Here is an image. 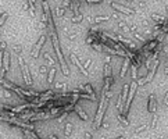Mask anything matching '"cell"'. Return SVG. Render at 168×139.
Segmentation results:
<instances>
[{
	"instance_id": "cell-1",
	"label": "cell",
	"mask_w": 168,
	"mask_h": 139,
	"mask_svg": "<svg viewBox=\"0 0 168 139\" xmlns=\"http://www.w3.org/2000/svg\"><path fill=\"white\" fill-rule=\"evenodd\" d=\"M50 39H52V45H53V50L56 53V57H57V61L60 63V67H61V72H63L64 77H68L69 75V67L65 61V57L63 54V50L60 48V40L57 38V33L52 32L50 33Z\"/></svg>"
},
{
	"instance_id": "cell-2",
	"label": "cell",
	"mask_w": 168,
	"mask_h": 139,
	"mask_svg": "<svg viewBox=\"0 0 168 139\" xmlns=\"http://www.w3.org/2000/svg\"><path fill=\"white\" fill-rule=\"evenodd\" d=\"M106 100H107V97H106V93L101 91V95L99 97V106H97V113H96V117L93 120V129H99L101 127V124H103V120H104V104H106Z\"/></svg>"
},
{
	"instance_id": "cell-3",
	"label": "cell",
	"mask_w": 168,
	"mask_h": 139,
	"mask_svg": "<svg viewBox=\"0 0 168 139\" xmlns=\"http://www.w3.org/2000/svg\"><path fill=\"white\" fill-rule=\"evenodd\" d=\"M18 65H20V70H21V74H22V79L25 82L28 86H31L33 84V81H32V77H31V71H29V65L25 63V60L24 57H18Z\"/></svg>"
},
{
	"instance_id": "cell-4",
	"label": "cell",
	"mask_w": 168,
	"mask_h": 139,
	"mask_svg": "<svg viewBox=\"0 0 168 139\" xmlns=\"http://www.w3.org/2000/svg\"><path fill=\"white\" fill-rule=\"evenodd\" d=\"M110 7L114 11L120 13V14H129V16H132V14L136 13V10H133V9H131V7H125V6H122L121 3H117V1H111Z\"/></svg>"
},
{
	"instance_id": "cell-5",
	"label": "cell",
	"mask_w": 168,
	"mask_h": 139,
	"mask_svg": "<svg viewBox=\"0 0 168 139\" xmlns=\"http://www.w3.org/2000/svg\"><path fill=\"white\" fill-rule=\"evenodd\" d=\"M11 56L7 50H1V74L4 75L9 70H10V63H11Z\"/></svg>"
},
{
	"instance_id": "cell-6",
	"label": "cell",
	"mask_w": 168,
	"mask_h": 139,
	"mask_svg": "<svg viewBox=\"0 0 168 139\" xmlns=\"http://www.w3.org/2000/svg\"><path fill=\"white\" fill-rule=\"evenodd\" d=\"M68 57L71 59V61H72V64L79 70V72H81V74L84 75V77H89V71H88V70H86V68L84 67V65H82V63L79 61V59L77 57V56H75V54L69 52V56H68Z\"/></svg>"
},
{
	"instance_id": "cell-7",
	"label": "cell",
	"mask_w": 168,
	"mask_h": 139,
	"mask_svg": "<svg viewBox=\"0 0 168 139\" xmlns=\"http://www.w3.org/2000/svg\"><path fill=\"white\" fill-rule=\"evenodd\" d=\"M117 38H118V42L122 43V45H125V46H128L132 52H135V53H136L138 50H139V48L136 46V43L133 42L131 38H125V36H122V35H117Z\"/></svg>"
},
{
	"instance_id": "cell-8",
	"label": "cell",
	"mask_w": 168,
	"mask_h": 139,
	"mask_svg": "<svg viewBox=\"0 0 168 139\" xmlns=\"http://www.w3.org/2000/svg\"><path fill=\"white\" fill-rule=\"evenodd\" d=\"M147 111L150 114H154L157 111V99H156V93L152 92L149 95V100H147Z\"/></svg>"
},
{
	"instance_id": "cell-9",
	"label": "cell",
	"mask_w": 168,
	"mask_h": 139,
	"mask_svg": "<svg viewBox=\"0 0 168 139\" xmlns=\"http://www.w3.org/2000/svg\"><path fill=\"white\" fill-rule=\"evenodd\" d=\"M36 114V110H33V109H26L24 111H21L20 114H17V117L22 120V121H28L29 123V120H31L33 116Z\"/></svg>"
},
{
	"instance_id": "cell-10",
	"label": "cell",
	"mask_w": 168,
	"mask_h": 139,
	"mask_svg": "<svg viewBox=\"0 0 168 139\" xmlns=\"http://www.w3.org/2000/svg\"><path fill=\"white\" fill-rule=\"evenodd\" d=\"M131 61H132L131 57H125V59H124L122 65H121V70H120V78H125L126 77V72H128V68H129Z\"/></svg>"
},
{
	"instance_id": "cell-11",
	"label": "cell",
	"mask_w": 168,
	"mask_h": 139,
	"mask_svg": "<svg viewBox=\"0 0 168 139\" xmlns=\"http://www.w3.org/2000/svg\"><path fill=\"white\" fill-rule=\"evenodd\" d=\"M158 65H160V59H156L154 60V63L152 64V67H150V72L147 74V81H149V84L154 79V75H156V72H157Z\"/></svg>"
},
{
	"instance_id": "cell-12",
	"label": "cell",
	"mask_w": 168,
	"mask_h": 139,
	"mask_svg": "<svg viewBox=\"0 0 168 139\" xmlns=\"http://www.w3.org/2000/svg\"><path fill=\"white\" fill-rule=\"evenodd\" d=\"M74 111L78 114V117L82 120V121H88L89 120V116H88V113L85 111V109H82V107L79 106V104H75V107H74Z\"/></svg>"
},
{
	"instance_id": "cell-13",
	"label": "cell",
	"mask_w": 168,
	"mask_h": 139,
	"mask_svg": "<svg viewBox=\"0 0 168 139\" xmlns=\"http://www.w3.org/2000/svg\"><path fill=\"white\" fill-rule=\"evenodd\" d=\"M54 91H56V93H57L58 91L61 92V93H64V92H68V85H67V82H64V81H57L56 84H54V88H53Z\"/></svg>"
},
{
	"instance_id": "cell-14",
	"label": "cell",
	"mask_w": 168,
	"mask_h": 139,
	"mask_svg": "<svg viewBox=\"0 0 168 139\" xmlns=\"http://www.w3.org/2000/svg\"><path fill=\"white\" fill-rule=\"evenodd\" d=\"M78 88H79V89H81L82 92H86V93H89V95H93V96H96L95 88L90 85V84H85V85H78Z\"/></svg>"
},
{
	"instance_id": "cell-15",
	"label": "cell",
	"mask_w": 168,
	"mask_h": 139,
	"mask_svg": "<svg viewBox=\"0 0 168 139\" xmlns=\"http://www.w3.org/2000/svg\"><path fill=\"white\" fill-rule=\"evenodd\" d=\"M111 18V16H97V17H95V18H90V22L92 24H95V25H99L100 22H104V21H108Z\"/></svg>"
},
{
	"instance_id": "cell-16",
	"label": "cell",
	"mask_w": 168,
	"mask_h": 139,
	"mask_svg": "<svg viewBox=\"0 0 168 139\" xmlns=\"http://www.w3.org/2000/svg\"><path fill=\"white\" fill-rule=\"evenodd\" d=\"M72 131H74V124L69 123V121H67V123L64 124V136L69 138L71 134H72Z\"/></svg>"
},
{
	"instance_id": "cell-17",
	"label": "cell",
	"mask_w": 168,
	"mask_h": 139,
	"mask_svg": "<svg viewBox=\"0 0 168 139\" xmlns=\"http://www.w3.org/2000/svg\"><path fill=\"white\" fill-rule=\"evenodd\" d=\"M150 18H152L153 21L156 22V24H165L167 22V18L163 16H158V14H156V13H153V14H150Z\"/></svg>"
},
{
	"instance_id": "cell-18",
	"label": "cell",
	"mask_w": 168,
	"mask_h": 139,
	"mask_svg": "<svg viewBox=\"0 0 168 139\" xmlns=\"http://www.w3.org/2000/svg\"><path fill=\"white\" fill-rule=\"evenodd\" d=\"M56 74H57V68H56V67H52V68H50V71H49L47 77H46V82H47L49 85H50L53 81H54V78H56Z\"/></svg>"
},
{
	"instance_id": "cell-19",
	"label": "cell",
	"mask_w": 168,
	"mask_h": 139,
	"mask_svg": "<svg viewBox=\"0 0 168 139\" xmlns=\"http://www.w3.org/2000/svg\"><path fill=\"white\" fill-rule=\"evenodd\" d=\"M43 60H45V61L47 63V65H50V67H54L56 63H58V61H56V60L53 59L52 54L47 53V52H46V53H43Z\"/></svg>"
},
{
	"instance_id": "cell-20",
	"label": "cell",
	"mask_w": 168,
	"mask_h": 139,
	"mask_svg": "<svg viewBox=\"0 0 168 139\" xmlns=\"http://www.w3.org/2000/svg\"><path fill=\"white\" fill-rule=\"evenodd\" d=\"M46 40H47V35H46V33H42V35H40V38H39V40H38L36 45H35V48H36L38 50H42V48L45 46Z\"/></svg>"
},
{
	"instance_id": "cell-21",
	"label": "cell",
	"mask_w": 168,
	"mask_h": 139,
	"mask_svg": "<svg viewBox=\"0 0 168 139\" xmlns=\"http://www.w3.org/2000/svg\"><path fill=\"white\" fill-rule=\"evenodd\" d=\"M117 120L120 121V124L122 125V127H128V125H129L128 117H126V116H124L122 113H118V114H117Z\"/></svg>"
},
{
	"instance_id": "cell-22",
	"label": "cell",
	"mask_w": 168,
	"mask_h": 139,
	"mask_svg": "<svg viewBox=\"0 0 168 139\" xmlns=\"http://www.w3.org/2000/svg\"><path fill=\"white\" fill-rule=\"evenodd\" d=\"M108 77H113V67H111V64H104L103 78H108Z\"/></svg>"
},
{
	"instance_id": "cell-23",
	"label": "cell",
	"mask_w": 168,
	"mask_h": 139,
	"mask_svg": "<svg viewBox=\"0 0 168 139\" xmlns=\"http://www.w3.org/2000/svg\"><path fill=\"white\" fill-rule=\"evenodd\" d=\"M82 20H84V14H82V13H79V14H74L72 13V16H71V22H72V24L77 25V24H79Z\"/></svg>"
},
{
	"instance_id": "cell-24",
	"label": "cell",
	"mask_w": 168,
	"mask_h": 139,
	"mask_svg": "<svg viewBox=\"0 0 168 139\" xmlns=\"http://www.w3.org/2000/svg\"><path fill=\"white\" fill-rule=\"evenodd\" d=\"M147 129H149V124H147V123H143V124H140L139 127H136L133 132H135V134H142V132H146Z\"/></svg>"
},
{
	"instance_id": "cell-25",
	"label": "cell",
	"mask_w": 168,
	"mask_h": 139,
	"mask_svg": "<svg viewBox=\"0 0 168 139\" xmlns=\"http://www.w3.org/2000/svg\"><path fill=\"white\" fill-rule=\"evenodd\" d=\"M65 11H67V9H65L64 6H57V9H56V16H57L58 18H61V17L65 16Z\"/></svg>"
},
{
	"instance_id": "cell-26",
	"label": "cell",
	"mask_w": 168,
	"mask_h": 139,
	"mask_svg": "<svg viewBox=\"0 0 168 139\" xmlns=\"http://www.w3.org/2000/svg\"><path fill=\"white\" fill-rule=\"evenodd\" d=\"M1 95L4 99H13V91L7 89V88H1Z\"/></svg>"
},
{
	"instance_id": "cell-27",
	"label": "cell",
	"mask_w": 168,
	"mask_h": 139,
	"mask_svg": "<svg viewBox=\"0 0 168 139\" xmlns=\"http://www.w3.org/2000/svg\"><path fill=\"white\" fill-rule=\"evenodd\" d=\"M157 123H158V116L154 113V114H153V117H152V121H150V128L156 129V128H157Z\"/></svg>"
},
{
	"instance_id": "cell-28",
	"label": "cell",
	"mask_w": 168,
	"mask_h": 139,
	"mask_svg": "<svg viewBox=\"0 0 168 139\" xmlns=\"http://www.w3.org/2000/svg\"><path fill=\"white\" fill-rule=\"evenodd\" d=\"M138 86H145L149 84V81H147V75H143V77H139L138 78Z\"/></svg>"
},
{
	"instance_id": "cell-29",
	"label": "cell",
	"mask_w": 168,
	"mask_h": 139,
	"mask_svg": "<svg viewBox=\"0 0 168 139\" xmlns=\"http://www.w3.org/2000/svg\"><path fill=\"white\" fill-rule=\"evenodd\" d=\"M118 28H120L122 32H128V31H131V27H128V24L124 21H120L118 22Z\"/></svg>"
},
{
	"instance_id": "cell-30",
	"label": "cell",
	"mask_w": 168,
	"mask_h": 139,
	"mask_svg": "<svg viewBox=\"0 0 168 139\" xmlns=\"http://www.w3.org/2000/svg\"><path fill=\"white\" fill-rule=\"evenodd\" d=\"M138 67L133 63H132V67H131V75H132V79L133 81H138Z\"/></svg>"
},
{
	"instance_id": "cell-31",
	"label": "cell",
	"mask_w": 168,
	"mask_h": 139,
	"mask_svg": "<svg viewBox=\"0 0 168 139\" xmlns=\"http://www.w3.org/2000/svg\"><path fill=\"white\" fill-rule=\"evenodd\" d=\"M49 71H50V68H49V65H46V64H43L39 67V74L40 75H47Z\"/></svg>"
},
{
	"instance_id": "cell-32",
	"label": "cell",
	"mask_w": 168,
	"mask_h": 139,
	"mask_svg": "<svg viewBox=\"0 0 168 139\" xmlns=\"http://www.w3.org/2000/svg\"><path fill=\"white\" fill-rule=\"evenodd\" d=\"M131 38H135V39H138V40H140L142 43H146V38L142 36V33H139V32H133Z\"/></svg>"
},
{
	"instance_id": "cell-33",
	"label": "cell",
	"mask_w": 168,
	"mask_h": 139,
	"mask_svg": "<svg viewBox=\"0 0 168 139\" xmlns=\"http://www.w3.org/2000/svg\"><path fill=\"white\" fill-rule=\"evenodd\" d=\"M68 114H69V113H67V111L61 113V114H60V116H58V117H57V121H58V123H63L64 120H65V118L68 117Z\"/></svg>"
},
{
	"instance_id": "cell-34",
	"label": "cell",
	"mask_w": 168,
	"mask_h": 139,
	"mask_svg": "<svg viewBox=\"0 0 168 139\" xmlns=\"http://www.w3.org/2000/svg\"><path fill=\"white\" fill-rule=\"evenodd\" d=\"M13 52H14L16 54H21L22 53L21 45H14V46H13Z\"/></svg>"
},
{
	"instance_id": "cell-35",
	"label": "cell",
	"mask_w": 168,
	"mask_h": 139,
	"mask_svg": "<svg viewBox=\"0 0 168 139\" xmlns=\"http://www.w3.org/2000/svg\"><path fill=\"white\" fill-rule=\"evenodd\" d=\"M111 60H113V56H111V54H106L104 56V64H111Z\"/></svg>"
},
{
	"instance_id": "cell-36",
	"label": "cell",
	"mask_w": 168,
	"mask_h": 139,
	"mask_svg": "<svg viewBox=\"0 0 168 139\" xmlns=\"http://www.w3.org/2000/svg\"><path fill=\"white\" fill-rule=\"evenodd\" d=\"M88 4H100V3H103L104 0H85Z\"/></svg>"
},
{
	"instance_id": "cell-37",
	"label": "cell",
	"mask_w": 168,
	"mask_h": 139,
	"mask_svg": "<svg viewBox=\"0 0 168 139\" xmlns=\"http://www.w3.org/2000/svg\"><path fill=\"white\" fill-rule=\"evenodd\" d=\"M7 17H9V14H7V13H1V21H0V24H1V25H4V22H6V20H7Z\"/></svg>"
},
{
	"instance_id": "cell-38",
	"label": "cell",
	"mask_w": 168,
	"mask_h": 139,
	"mask_svg": "<svg viewBox=\"0 0 168 139\" xmlns=\"http://www.w3.org/2000/svg\"><path fill=\"white\" fill-rule=\"evenodd\" d=\"M84 139H93V135L86 131V132H84Z\"/></svg>"
},
{
	"instance_id": "cell-39",
	"label": "cell",
	"mask_w": 168,
	"mask_h": 139,
	"mask_svg": "<svg viewBox=\"0 0 168 139\" xmlns=\"http://www.w3.org/2000/svg\"><path fill=\"white\" fill-rule=\"evenodd\" d=\"M90 64H92V59H86V61H85V65H84V67H85L86 70H88V68L90 67Z\"/></svg>"
},
{
	"instance_id": "cell-40",
	"label": "cell",
	"mask_w": 168,
	"mask_h": 139,
	"mask_svg": "<svg viewBox=\"0 0 168 139\" xmlns=\"http://www.w3.org/2000/svg\"><path fill=\"white\" fill-rule=\"evenodd\" d=\"M106 97H107V99H111V97H113V89H110L108 92H106Z\"/></svg>"
},
{
	"instance_id": "cell-41",
	"label": "cell",
	"mask_w": 168,
	"mask_h": 139,
	"mask_svg": "<svg viewBox=\"0 0 168 139\" xmlns=\"http://www.w3.org/2000/svg\"><path fill=\"white\" fill-rule=\"evenodd\" d=\"M164 106H168V91L165 92V96H164Z\"/></svg>"
},
{
	"instance_id": "cell-42",
	"label": "cell",
	"mask_w": 168,
	"mask_h": 139,
	"mask_svg": "<svg viewBox=\"0 0 168 139\" xmlns=\"http://www.w3.org/2000/svg\"><path fill=\"white\" fill-rule=\"evenodd\" d=\"M111 18H114V20H118L120 18V13H113V16H111Z\"/></svg>"
},
{
	"instance_id": "cell-43",
	"label": "cell",
	"mask_w": 168,
	"mask_h": 139,
	"mask_svg": "<svg viewBox=\"0 0 168 139\" xmlns=\"http://www.w3.org/2000/svg\"><path fill=\"white\" fill-rule=\"evenodd\" d=\"M138 4L140 6L142 9H146V3H145V1H138Z\"/></svg>"
},
{
	"instance_id": "cell-44",
	"label": "cell",
	"mask_w": 168,
	"mask_h": 139,
	"mask_svg": "<svg viewBox=\"0 0 168 139\" xmlns=\"http://www.w3.org/2000/svg\"><path fill=\"white\" fill-rule=\"evenodd\" d=\"M101 127H103L104 129H108V123H107V121H106V123L103 121V124H101Z\"/></svg>"
},
{
	"instance_id": "cell-45",
	"label": "cell",
	"mask_w": 168,
	"mask_h": 139,
	"mask_svg": "<svg viewBox=\"0 0 168 139\" xmlns=\"http://www.w3.org/2000/svg\"><path fill=\"white\" fill-rule=\"evenodd\" d=\"M131 31H132V32H136V31H138V25H131Z\"/></svg>"
},
{
	"instance_id": "cell-46",
	"label": "cell",
	"mask_w": 168,
	"mask_h": 139,
	"mask_svg": "<svg viewBox=\"0 0 168 139\" xmlns=\"http://www.w3.org/2000/svg\"><path fill=\"white\" fill-rule=\"evenodd\" d=\"M116 139H126V136L125 135H121V136H117Z\"/></svg>"
},
{
	"instance_id": "cell-47",
	"label": "cell",
	"mask_w": 168,
	"mask_h": 139,
	"mask_svg": "<svg viewBox=\"0 0 168 139\" xmlns=\"http://www.w3.org/2000/svg\"><path fill=\"white\" fill-rule=\"evenodd\" d=\"M164 74L168 75V67H165V68H164Z\"/></svg>"
},
{
	"instance_id": "cell-48",
	"label": "cell",
	"mask_w": 168,
	"mask_h": 139,
	"mask_svg": "<svg viewBox=\"0 0 168 139\" xmlns=\"http://www.w3.org/2000/svg\"><path fill=\"white\" fill-rule=\"evenodd\" d=\"M47 139H57V138H56L54 135H49V138H47Z\"/></svg>"
},
{
	"instance_id": "cell-49",
	"label": "cell",
	"mask_w": 168,
	"mask_h": 139,
	"mask_svg": "<svg viewBox=\"0 0 168 139\" xmlns=\"http://www.w3.org/2000/svg\"><path fill=\"white\" fill-rule=\"evenodd\" d=\"M165 11H167V14H168V4L165 6Z\"/></svg>"
},
{
	"instance_id": "cell-50",
	"label": "cell",
	"mask_w": 168,
	"mask_h": 139,
	"mask_svg": "<svg viewBox=\"0 0 168 139\" xmlns=\"http://www.w3.org/2000/svg\"><path fill=\"white\" fill-rule=\"evenodd\" d=\"M42 1H46V0H42Z\"/></svg>"
}]
</instances>
